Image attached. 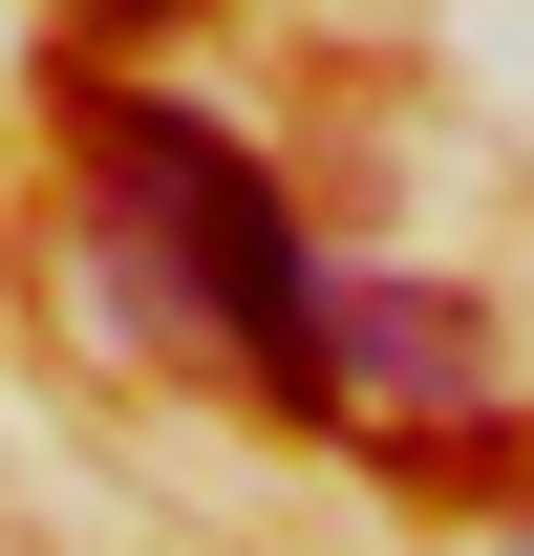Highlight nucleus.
<instances>
[{
  "instance_id": "1",
  "label": "nucleus",
  "mask_w": 534,
  "mask_h": 556,
  "mask_svg": "<svg viewBox=\"0 0 534 556\" xmlns=\"http://www.w3.org/2000/svg\"><path fill=\"white\" fill-rule=\"evenodd\" d=\"M86 172H107V214H129V257H171V321H214L278 407H342L321 257H300V214H278V172L236 129H193L171 86H86Z\"/></svg>"
},
{
  "instance_id": "3",
  "label": "nucleus",
  "mask_w": 534,
  "mask_h": 556,
  "mask_svg": "<svg viewBox=\"0 0 534 556\" xmlns=\"http://www.w3.org/2000/svg\"><path fill=\"white\" fill-rule=\"evenodd\" d=\"M86 22H193V0H86Z\"/></svg>"
},
{
  "instance_id": "2",
  "label": "nucleus",
  "mask_w": 534,
  "mask_h": 556,
  "mask_svg": "<svg viewBox=\"0 0 534 556\" xmlns=\"http://www.w3.org/2000/svg\"><path fill=\"white\" fill-rule=\"evenodd\" d=\"M321 364H342V407H449L492 364V321L449 278H321Z\"/></svg>"
}]
</instances>
